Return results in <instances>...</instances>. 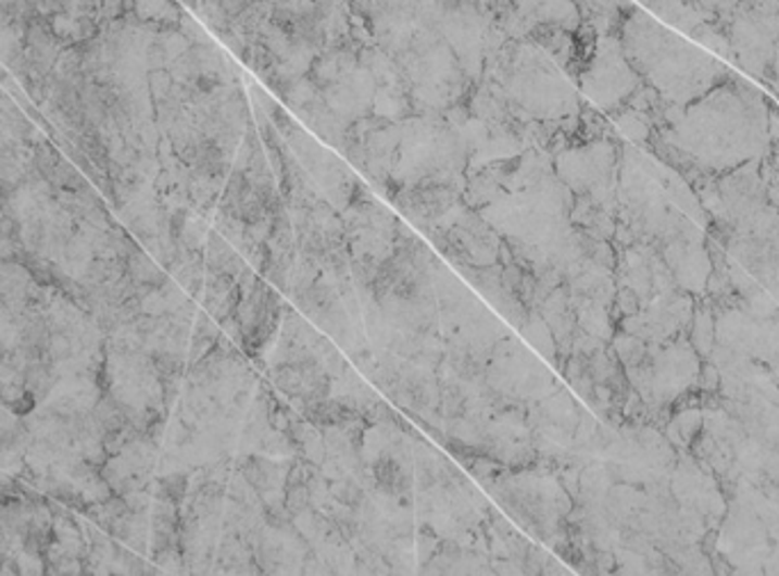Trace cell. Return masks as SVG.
<instances>
[{"mask_svg": "<svg viewBox=\"0 0 779 576\" xmlns=\"http://www.w3.org/2000/svg\"><path fill=\"white\" fill-rule=\"evenodd\" d=\"M650 494L644 487L627 485V483H615L608 492L604 513L608 522H613L617 528H638V522L642 513L648 511Z\"/></svg>", "mask_w": 779, "mask_h": 576, "instance_id": "20", "label": "cell"}, {"mask_svg": "<svg viewBox=\"0 0 779 576\" xmlns=\"http://www.w3.org/2000/svg\"><path fill=\"white\" fill-rule=\"evenodd\" d=\"M695 306L698 298L679 288L675 293L656 296L638 314L621 321L619 329L631 331L648 343H667L686 335L690 323H693Z\"/></svg>", "mask_w": 779, "mask_h": 576, "instance_id": "13", "label": "cell"}, {"mask_svg": "<svg viewBox=\"0 0 779 576\" xmlns=\"http://www.w3.org/2000/svg\"><path fill=\"white\" fill-rule=\"evenodd\" d=\"M606 115L615 124L621 140L631 142V145H636V147H640L644 151H650L656 126L648 117H642L640 113H636V110L629 108L627 103L611 110V113H606Z\"/></svg>", "mask_w": 779, "mask_h": 576, "instance_id": "27", "label": "cell"}, {"mask_svg": "<svg viewBox=\"0 0 779 576\" xmlns=\"http://www.w3.org/2000/svg\"><path fill=\"white\" fill-rule=\"evenodd\" d=\"M485 380L505 401L532 405L558 391L563 385L522 337L507 335L489 358Z\"/></svg>", "mask_w": 779, "mask_h": 576, "instance_id": "7", "label": "cell"}, {"mask_svg": "<svg viewBox=\"0 0 779 576\" xmlns=\"http://www.w3.org/2000/svg\"><path fill=\"white\" fill-rule=\"evenodd\" d=\"M482 80L499 87L512 115L524 124L578 115L583 103L581 90L563 66L530 39H510L501 51L489 55Z\"/></svg>", "mask_w": 779, "mask_h": 576, "instance_id": "2", "label": "cell"}, {"mask_svg": "<svg viewBox=\"0 0 779 576\" xmlns=\"http://www.w3.org/2000/svg\"><path fill=\"white\" fill-rule=\"evenodd\" d=\"M711 565H714V574H718V576H733L731 563L727 561L725 553H720L718 549L711 551Z\"/></svg>", "mask_w": 779, "mask_h": 576, "instance_id": "41", "label": "cell"}, {"mask_svg": "<svg viewBox=\"0 0 779 576\" xmlns=\"http://www.w3.org/2000/svg\"><path fill=\"white\" fill-rule=\"evenodd\" d=\"M571 304H574L578 327L590 331V335H594L599 339L608 341V343L613 341L615 331L619 327L613 321L611 304H604L599 300H590V298H581V296H571Z\"/></svg>", "mask_w": 779, "mask_h": 576, "instance_id": "24", "label": "cell"}, {"mask_svg": "<svg viewBox=\"0 0 779 576\" xmlns=\"http://www.w3.org/2000/svg\"><path fill=\"white\" fill-rule=\"evenodd\" d=\"M770 83H779V43L775 49V55H772V64H770V78L764 83V87H768Z\"/></svg>", "mask_w": 779, "mask_h": 576, "instance_id": "42", "label": "cell"}, {"mask_svg": "<svg viewBox=\"0 0 779 576\" xmlns=\"http://www.w3.org/2000/svg\"><path fill=\"white\" fill-rule=\"evenodd\" d=\"M147 271H153V263L145 256V263H142V273H147ZM133 273V277H130V281H140V279H145V275H138V271H130ZM147 281V279H145Z\"/></svg>", "mask_w": 779, "mask_h": 576, "instance_id": "43", "label": "cell"}, {"mask_svg": "<svg viewBox=\"0 0 779 576\" xmlns=\"http://www.w3.org/2000/svg\"><path fill=\"white\" fill-rule=\"evenodd\" d=\"M775 540L766 522L745 503L729 499L718 528V551L733 567V576H764Z\"/></svg>", "mask_w": 779, "mask_h": 576, "instance_id": "9", "label": "cell"}, {"mask_svg": "<svg viewBox=\"0 0 779 576\" xmlns=\"http://www.w3.org/2000/svg\"><path fill=\"white\" fill-rule=\"evenodd\" d=\"M665 556L670 559L677 569L679 576L683 574H695V576H711L714 574V565H711V556L704 551V547L700 542H673L663 547Z\"/></svg>", "mask_w": 779, "mask_h": 576, "instance_id": "30", "label": "cell"}, {"mask_svg": "<svg viewBox=\"0 0 779 576\" xmlns=\"http://www.w3.org/2000/svg\"><path fill=\"white\" fill-rule=\"evenodd\" d=\"M517 331H519V337L532 350H536L549 366H555V362H558V339H555L553 329L540 314V309H530L528 318L524 321V325Z\"/></svg>", "mask_w": 779, "mask_h": 576, "instance_id": "28", "label": "cell"}, {"mask_svg": "<svg viewBox=\"0 0 779 576\" xmlns=\"http://www.w3.org/2000/svg\"><path fill=\"white\" fill-rule=\"evenodd\" d=\"M698 387L706 393H716L723 387V371L718 368L716 362L704 360L702 368H700V378H698Z\"/></svg>", "mask_w": 779, "mask_h": 576, "instance_id": "38", "label": "cell"}, {"mask_svg": "<svg viewBox=\"0 0 779 576\" xmlns=\"http://www.w3.org/2000/svg\"><path fill=\"white\" fill-rule=\"evenodd\" d=\"M611 346L615 348L617 360L621 362V366H625V368H633V366L642 364L644 358H648V352H650L648 341L631 335V331H625V329L615 331Z\"/></svg>", "mask_w": 779, "mask_h": 576, "instance_id": "34", "label": "cell"}, {"mask_svg": "<svg viewBox=\"0 0 779 576\" xmlns=\"http://www.w3.org/2000/svg\"><path fill=\"white\" fill-rule=\"evenodd\" d=\"M650 412L652 408L648 405L644 398L631 389L627 403H625V418L631 421V424H650Z\"/></svg>", "mask_w": 779, "mask_h": 576, "instance_id": "37", "label": "cell"}, {"mask_svg": "<svg viewBox=\"0 0 779 576\" xmlns=\"http://www.w3.org/2000/svg\"><path fill=\"white\" fill-rule=\"evenodd\" d=\"M679 451L667 435L650 424L625 421L619 428L604 424V460L615 483L654 487L670 483Z\"/></svg>", "mask_w": 779, "mask_h": 576, "instance_id": "5", "label": "cell"}, {"mask_svg": "<svg viewBox=\"0 0 779 576\" xmlns=\"http://www.w3.org/2000/svg\"><path fill=\"white\" fill-rule=\"evenodd\" d=\"M615 559H617V567H615V576H654L652 569V561L650 553H640L633 551L629 547H617L615 549Z\"/></svg>", "mask_w": 779, "mask_h": 576, "instance_id": "35", "label": "cell"}, {"mask_svg": "<svg viewBox=\"0 0 779 576\" xmlns=\"http://www.w3.org/2000/svg\"><path fill=\"white\" fill-rule=\"evenodd\" d=\"M586 410V403H578L576 396L565 387L528 405L526 418L532 430V444H536L538 451L536 467L549 469L553 474L567 467L569 444Z\"/></svg>", "mask_w": 779, "mask_h": 576, "instance_id": "8", "label": "cell"}, {"mask_svg": "<svg viewBox=\"0 0 779 576\" xmlns=\"http://www.w3.org/2000/svg\"><path fill=\"white\" fill-rule=\"evenodd\" d=\"M702 358L686 335L667 341L650 343L642 364L627 368L631 389L638 391L650 408H673L679 396L698 387Z\"/></svg>", "mask_w": 779, "mask_h": 576, "instance_id": "6", "label": "cell"}, {"mask_svg": "<svg viewBox=\"0 0 779 576\" xmlns=\"http://www.w3.org/2000/svg\"><path fill=\"white\" fill-rule=\"evenodd\" d=\"M642 80L677 105H693L729 80L731 70L725 60L706 55L695 43L670 30L658 53L642 70Z\"/></svg>", "mask_w": 779, "mask_h": 576, "instance_id": "4", "label": "cell"}, {"mask_svg": "<svg viewBox=\"0 0 779 576\" xmlns=\"http://www.w3.org/2000/svg\"><path fill=\"white\" fill-rule=\"evenodd\" d=\"M759 161H747L745 165L718 176L720 213L714 220L731 225L737 234H743L752 217L770 204Z\"/></svg>", "mask_w": 779, "mask_h": 576, "instance_id": "15", "label": "cell"}, {"mask_svg": "<svg viewBox=\"0 0 779 576\" xmlns=\"http://www.w3.org/2000/svg\"><path fill=\"white\" fill-rule=\"evenodd\" d=\"M640 309H642V300L638 298V293H633L627 286H619L615 293V300L611 304V314H613V321L617 323V327L625 318L638 314Z\"/></svg>", "mask_w": 779, "mask_h": 576, "instance_id": "36", "label": "cell"}, {"mask_svg": "<svg viewBox=\"0 0 779 576\" xmlns=\"http://www.w3.org/2000/svg\"><path fill=\"white\" fill-rule=\"evenodd\" d=\"M725 250L779 302V231L762 238L733 234Z\"/></svg>", "mask_w": 779, "mask_h": 576, "instance_id": "17", "label": "cell"}, {"mask_svg": "<svg viewBox=\"0 0 779 576\" xmlns=\"http://www.w3.org/2000/svg\"><path fill=\"white\" fill-rule=\"evenodd\" d=\"M667 101L656 87H652L650 83H640L638 90L629 97L627 105L633 108L636 113H640L642 117H648L656 128H661L665 124V110H667Z\"/></svg>", "mask_w": 779, "mask_h": 576, "instance_id": "32", "label": "cell"}, {"mask_svg": "<svg viewBox=\"0 0 779 576\" xmlns=\"http://www.w3.org/2000/svg\"><path fill=\"white\" fill-rule=\"evenodd\" d=\"M581 472H583V469H578V467H563V469L558 472V478H561L563 487L571 494L574 501H576V497H578V490H581Z\"/></svg>", "mask_w": 779, "mask_h": 576, "instance_id": "40", "label": "cell"}, {"mask_svg": "<svg viewBox=\"0 0 779 576\" xmlns=\"http://www.w3.org/2000/svg\"><path fill=\"white\" fill-rule=\"evenodd\" d=\"M567 286H569L571 296L599 300L604 304H613L615 293H617L615 273L608 268H601V265H594V263H588L581 273H576L567 281Z\"/></svg>", "mask_w": 779, "mask_h": 576, "instance_id": "23", "label": "cell"}, {"mask_svg": "<svg viewBox=\"0 0 779 576\" xmlns=\"http://www.w3.org/2000/svg\"><path fill=\"white\" fill-rule=\"evenodd\" d=\"M601 140H621V136L604 110L594 105L592 101L583 99L581 110H578V128L571 140V147L586 142H601Z\"/></svg>", "mask_w": 779, "mask_h": 576, "instance_id": "26", "label": "cell"}, {"mask_svg": "<svg viewBox=\"0 0 779 576\" xmlns=\"http://www.w3.org/2000/svg\"><path fill=\"white\" fill-rule=\"evenodd\" d=\"M768 95L731 72L729 80L686 108L683 120L658 133L716 174L759 161L768 151Z\"/></svg>", "mask_w": 779, "mask_h": 576, "instance_id": "1", "label": "cell"}, {"mask_svg": "<svg viewBox=\"0 0 779 576\" xmlns=\"http://www.w3.org/2000/svg\"><path fill=\"white\" fill-rule=\"evenodd\" d=\"M670 492L681 508L702 515L711 528H720L727 513V497L718 478L704 469L690 451H679L670 476Z\"/></svg>", "mask_w": 779, "mask_h": 576, "instance_id": "14", "label": "cell"}, {"mask_svg": "<svg viewBox=\"0 0 779 576\" xmlns=\"http://www.w3.org/2000/svg\"><path fill=\"white\" fill-rule=\"evenodd\" d=\"M530 41H536L538 47L563 70L571 64L576 58V37L574 33L555 26V24H538L528 35Z\"/></svg>", "mask_w": 779, "mask_h": 576, "instance_id": "25", "label": "cell"}, {"mask_svg": "<svg viewBox=\"0 0 779 576\" xmlns=\"http://www.w3.org/2000/svg\"><path fill=\"white\" fill-rule=\"evenodd\" d=\"M601 455H604V421H601L592 410H586L569 444L567 467L583 469Z\"/></svg>", "mask_w": 779, "mask_h": 576, "instance_id": "21", "label": "cell"}, {"mask_svg": "<svg viewBox=\"0 0 779 576\" xmlns=\"http://www.w3.org/2000/svg\"><path fill=\"white\" fill-rule=\"evenodd\" d=\"M688 37H693V41L700 43V47H704V51L716 53L723 60H733L729 30L718 26L716 21H704V24H700Z\"/></svg>", "mask_w": 779, "mask_h": 576, "instance_id": "33", "label": "cell"}, {"mask_svg": "<svg viewBox=\"0 0 779 576\" xmlns=\"http://www.w3.org/2000/svg\"><path fill=\"white\" fill-rule=\"evenodd\" d=\"M613 485H615V480L611 476L608 464L599 458V460L590 462L588 467H583L581 490H578V497L574 503L586 508L590 515H606L604 508H606V499H608V492Z\"/></svg>", "mask_w": 779, "mask_h": 576, "instance_id": "22", "label": "cell"}, {"mask_svg": "<svg viewBox=\"0 0 779 576\" xmlns=\"http://www.w3.org/2000/svg\"><path fill=\"white\" fill-rule=\"evenodd\" d=\"M551 556H553V551H549V547L542 549L540 542L530 544L528 556H526V574L528 576H542Z\"/></svg>", "mask_w": 779, "mask_h": 576, "instance_id": "39", "label": "cell"}, {"mask_svg": "<svg viewBox=\"0 0 779 576\" xmlns=\"http://www.w3.org/2000/svg\"><path fill=\"white\" fill-rule=\"evenodd\" d=\"M654 246H638L621 250L617 248V265H615V281L617 288L627 286L642 300V306L652 302L654 298V273H652V254Z\"/></svg>", "mask_w": 779, "mask_h": 576, "instance_id": "19", "label": "cell"}, {"mask_svg": "<svg viewBox=\"0 0 779 576\" xmlns=\"http://www.w3.org/2000/svg\"><path fill=\"white\" fill-rule=\"evenodd\" d=\"M485 490L526 536L544 547L567 528L574 499L563 487L558 474L542 467H507Z\"/></svg>", "mask_w": 779, "mask_h": 576, "instance_id": "3", "label": "cell"}, {"mask_svg": "<svg viewBox=\"0 0 779 576\" xmlns=\"http://www.w3.org/2000/svg\"><path fill=\"white\" fill-rule=\"evenodd\" d=\"M718 346L762 364L779 362V318L759 321L743 306L716 309Z\"/></svg>", "mask_w": 779, "mask_h": 576, "instance_id": "12", "label": "cell"}, {"mask_svg": "<svg viewBox=\"0 0 779 576\" xmlns=\"http://www.w3.org/2000/svg\"><path fill=\"white\" fill-rule=\"evenodd\" d=\"M640 83L642 76L621 51L619 37H599L594 58L581 78L576 80V87L588 101L599 105L604 113H611L629 101Z\"/></svg>", "mask_w": 779, "mask_h": 576, "instance_id": "10", "label": "cell"}, {"mask_svg": "<svg viewBox=\"0 0 779 576\" xmlns=\"http://www.w3.org/2000/svg\"><path fill=\"white\" fill-rule=\"evenodd\" d=\"M704 416L706 412L702 408H686L673 414V421L667 424V428L663 430L667 435V439L673 441L677 451H690L693 441L698 439V435L704 428Z\"/></svg>", "mask_w": 779, "mask_h": 576, "instance_id": "31", "label": "cell"}, {"mask_svg": "<svg viewBox=\"0 0 779 576\" xmlns=\"http://www.w3.org/2000/svg\"><path fill=\"white\" fill-rule=\"evenodd\" d=\"M706 238H708L706 231L695 223V220H688L677 236L663 240L656 248L665 259V263L670 265V271L677 277L679 286L683 291L693 293L695 298H704L711 271H714L706 248Z\"/></svg>", "mask_w": 779, "mask_h": 576, "instance_id": "16", "label": "cell"}, {"mask_svg": "<svg viewBox=\"0 0 779 576\" xmlns=\"http://www.w3.org/2000/svg\"><path fill=\"white\" fill-rule=\"evenodd\" d=\"M716 306L711 304L706 298H698V306H695V316L693 323H690L686 337L688 341L693 343V348L698 350V354L702 360H708L711 352H714L718 337H716Z\"/></svg>", "mask_w": 779, "mask_h": 576, "instance_id": "29", "label": "cell"}, {"mask_svg": "<svg viewBox=\"0 0 779 576\" xmlns=\"http://www.w3.org/2000/svg\"><path fill=\"white\" fill-rule=\"evenodd\" d=\"M625 140H601L569 147L553 159L555 174L576 192L590 195L619 184V161Z\"/></svg>", "mask_w": 779, "mask_h": 576, "instance_id": "11", "label": "cell"}, {"mask_svg": "<svg viewBox=\"0 0 779 576\" xmlns=\"http://www.w3.org/2000/svg\"><path fill=\"white\" fill-rule=\"evenodd\" d=\"M770 371H772V378H775V383L779 385V362H777V364H772V366H770Z\"/></svg>", "mask_w": 779, "mask_h": 576, "instance_id": "44", "label": "cell"}, {"mask_svg": "<svg viewBox=\"0 0 779 576\" xmlns=\"http://www.w3.org/2000/svg\"><path fill=\"white\" fill-rule=\"evenodd\" d=\"M540 314L544 316V321L549 323V327L553 329L555 339H558V362H555V371L565 368L569 354H571V343H574V335L578 329V321H576V312H574V304H571V293H569V286H561L555 288V291L544 298L540 302Z\"/></svg>", "mask_w": 779, "mask_h": 576, "instance_id": "18", "label": "cell"}]
</instances>
